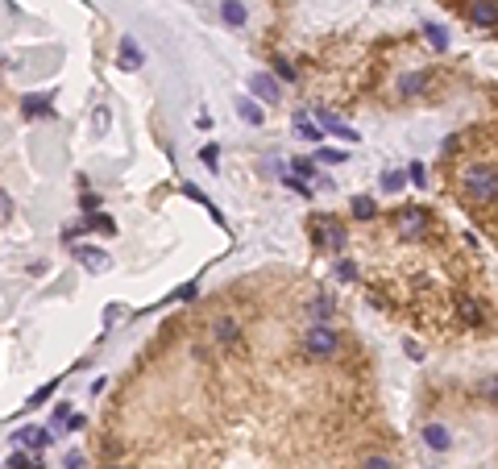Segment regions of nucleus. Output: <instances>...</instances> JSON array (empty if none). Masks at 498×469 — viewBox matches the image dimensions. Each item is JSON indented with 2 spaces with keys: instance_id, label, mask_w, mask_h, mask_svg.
<instances>
[{
  "instance_id": "1",
  "label": "nucleus",
  "mask_w": 498,
  "mask_h": 469,
  "mask_svg": "<svg viewBox=\"0 0 498 469\" xmlns=\"http://www.w3.org/2000/svg\"><path fill=\"white\" fill-rule=\"evenodd\" d=\"M465 191L474 204H494L498 199V171L494 167H470L465 171Z\"/></svg>"
},
{
  "instance_id": "2",
  "label": "nucleus",
  "mask_w": 498,
  "mask_h": 469,
  "mask_svg": "<svg viewBox=\"0 0 498 469\" xmlns=\"http://www.w3.org/2000/svg\"><path fill=\"white\" fill-rule=\"evenodd\" d=\"M304 349H308L311 357H332L341 349V337H336V328H328V324H311L308 332H304Z\"/></svg>"
},
{
  "instance_id": "3",
  "label": "nucleus",
  "mask_w": 498,
  "mask_h": 469,
  "mask_svg": "<svg viewBox=\"0 0 498 469\" xmlns=\"http://www.w3.org/2000/svg\"><path fill=\"white\" fill-rule=\"evenodd\" d=\"M395 228H399V237H424L427 233V212L424 208H403V212L395 216Z\"/></svg>"
},
{
  "instance_id": "4",
  "label": "nucleus",
  "mask_w": 498,
  "mask_h": 469,
  "mask_svg": "<svg viewBox=\"0 0 498 469\" xmlns=\"http://www.w3.org/2000/svg\"><path fill=\"white\" fill-rule=\"evenodd\" d=\"M249 92H254V96H261L266 104H279V100H283L279 83H274L270 75H249Z\"/></svg>"
},
{
  "instance_id": "5",
  "label": "nucleus",
  "mask_w": 498,
  "mask_h": 469,
  "mask_svg": "<svg viewBox=\"0 0 498 469\" xmlns=\"http://www.w3.org/2000/svg\"><path fill=\"white\" fill-rule=\"evenodd\" d=\"M424 445L436 448V453H449V448H452V432L445 428V423H427V428H424Z\"/></svg>"
},
{
  "instance_id": "6",
  "label": "nucleus",
  "mask_w": 498,
  "mask_h": 469,
  "mask_svg": "<svg viewBox=\"0 0 498 469\" xmlns=\"http://www.w3.org/2000/svg\"><path fill=\"white\" fill-rule=\"evenodd\" d=\"M316 125H320V129H328L332 137H345V142H357V129H349L345 121H336V117H332V112H324V108L316 112Z\"/></svg>"
},
{
  "instance_id": "7",
  "label": "nucleus",
  "mask_w": 498,
  "mask_h": 469,
  "mask_svg": "<svg viewBox=\"0 0 498 469\" xmlns=\"http://www.w3.org/2000/svg\"><path fill=\"white\" fill-rule=\"evenodd\" d=\"M145 54L138 50V42L133 38H120V71H142Z\"/></svg>"
},
{
  "instance_id": "8",
  "label": "nucleus",
  "mask_w": 498,
  "mask_h": 469,
  "mask_svg": "<svg viewBox=\"0 0 498 469\" xmlns=\"http://www.w3.org/2000/svg\"><path fill=\"white\" fill-rule=\"evenodd\" d=\"M311 228H316V233H320V241H324V246H332V249H341V241H345V228H341L336 221H328V216H320Z\"/></svg>"
},
{
  "instance_id": "9",
  "label": "nucleus",
  "mask_w": 498,
  "mask_h": 469,
  "mask_svg": "<svg viewBox=\"0 0 498 469\" xmlns=\"http://www.w3.org/2000/svg\"><path fill=\"white\" fill-rule=\"evenodd\" d=\"M212 337L220 341V345H233V341L241 337V324L233 320V316H220V320L212 324Z\"/></svg>"
},
{
  "instance_id": "10",
  "label": "nucleus",
  "mask_w": 498,
  "mask_h": 469,
  "mask_svg": "<svg viewBox=\"0 0 498 469\" xmlns=\"http://www.w3.org/2000/svg\"><path fill=\"white\" fill-rule=\"evenodd\" d=\"M474 21L482 25V29H494L498 25V0H477L474 4Z\"/></svg>"
},
{
  "instance_id": "11",
  "label": "nucleus",
  "mask_w": 498,
  "mask_h": 469,
  "mask_svg": "<svg viewBox=\"0 0 498 469\" xmlns=\"http://www.w3.org/2000/svg\"><path fill=\"white\" fill-rule=\"evenodd\" d=\"M75 258L92 270H108V253L104 249H92V246H75Z\"/></svg>"
},
{
  "instance_id": "12",
  "label": "nucleus",
  "mask_w": 498,
  "mask_h": 469,
  "mask_svg": "<svg viewBox=\"0 0 498 469\" xmlns=\"http://www.w3.org/2000/svg\"><path fill=\"white\" fill-rule=\"evenodd\" d=\"M220 17H224V25H233V29H241L249 13H245V4H241V0H224V4H220Z\"/></svg>"
},
{
  "instance_id": "13",
  "label": "nucleus",
  "mask_w": 498,
  "mask_h": 469,
  "mask_svg": "<svg viewBox=\"0 0 498 469\" xmlns=\"http://www.w3.org/2000/svg\"><path fill=\"white\" fill-rule=\"evenodd\" d=\"M13 441H21V445H29V448H46L50 445V428H21Z\"/></svg>"
},
{
  "instance_id": "14",
  "label": "nucleus",
  "mask_w": 498,
  "mask_h": 469,
  "mask_svg": "<svg viewBox=\"0 0 498 469\" xmlns=\"http://www.w3.org/2000/svg\"><path fill=\"white\" fill-rule=\"evenodd\" d=\"M183 196H187V199H195V204H204V208H208V216H216V224L224 228V216L216 212V204H208V196H204V191H199L195 183H183Z\"/></svg>"
},
{
  "instance_id": "15",
  "label": "nucleus",
  "mask_w": 498,
  "mask_h": 469,
  "mask_svg": "<svg viewBox=\"0 0 498 469\" xmlns=\"http://www.w3.org/2000/svg\"><path fill=\"white\" fill-rule=\"evenodd\" d=\"M424 83H427V71H411L399 79V92L403 96H415V92H424Z\"/></svg>"
},
{
  "instance_id": "16",
  "label": "nucleus",
  "mask_w": 498,
  "mask_h": 469,
  "mask_svg": "<svg viewBox=\"0 0 498 469\" xmlns=\"http://www.w3.org/2000/svg\"><path fill=\"white\" fill-rule=\"evenodd\" d=\"M424 33H427V42H432L436 50H449V29H445V25L424 21Z\"/></svg>"
},
{
  "instance_id": "17",
  "label": "nucleus",
  "mask_w": 498,
  "mask_h": 469,
  "mask_svg": "<svg viewBox=\"0 0 498 469\" xmlns=\"http://www.w3.org/2000/svg\"><path fill=\"white\" fill-rule=\"evenodd\" d=\"M353 216L357 221H374V216H378V204H374L370 196H357L353 199Z\"/></svg>"
},
{
  "instance_id": "18",
  "label": "nucleus",
  "mask_w": 498,
  "mask_h": 469,
  "mask_svg": "<svg viewBox=\"0 0 498 469\" xmlns=\"http://www.w3.org/2000/svg\"><path fill=\"white\" fill-rule=\"evenodd\" d=\"M308 312H311V320H320V324H324V320L332 316V299H328V295H316V299L308 303Z\"/></svg>"
},
{
  "instance_id": "19",
  "label": "nucleus",
  "mask_w": 498,
  "mask_h": 469,
  "mask_svg": "<svg viewBox=\"0 0 498 469\" xmlns=\"http://www.w3.org/2000/svg\"><path fill=\"white\" fill-rule=\"evenodd\" d=\"M237 117H241V121H249V125H261V108L245 96V100H237Z\"/></svg>"
},
{
  "instance_id": "20",
  "label": "nucleus",
  "mask_w": 498,
  "mask_h": 469,
  "mask_svg": "<svg viewBox=\"0 0 498 469\" xmlns=\"http://www.w3.org/2000/svg\"><path fill=\"white\" fill-rule=\"evenodd\" d=\"M50 96H25V117H46Z\"/></svg>"
},
{
  "instance_id": "21",
  "label": "nucleus",
  "mask_w": 498,
  "mask_h": 469,
  "mask_svg": "<svg viewBox=\"0 0 498 469\" xmlns=\"http://www.w3.org/2000/svg\"><path fill=\"white\" fill-rule=\"evenodd\" d=\"M295 133H299L304 142H320V137H324V133H320V125H311L308 117H299V121H295Z\"/></svg>"
},
{
  "instance_id": "22",
  "label": "nucleus",
  "mask_w": 498,
  "mask_h": 469,
  "mask_svg": "<svg viewBox=\"0 0 498 469\" xmlns=\"http://www.w3.org/2000/svg\"><path fill=\"white\" fill-rule=\"evenodd\" d=\"M88 228H95V233H117V221H113V216H100V212H92V216H88Z\"/></svg>"
},
{
  "instance_id": "23",
  "label": "nucleus",
  "mask_w": 498,
  "mask_h": 469,
  "mask_svg": "<svg viewBox=\"0 0 498 469\" xmlns=\"http://www.w3.org/2000/svg\"><path fill=\"white\" fill-rule=\"evenodd\" d=\"M403 183H407V174H399V171H390V174H382V191H403Z\"/></svg>"
},
{
  "instance_id": "24",
  "label": "nucleus",
  "mask_w": 498,
  "mask_h": 469,
  "mask_svg": "<svg viewBox=\"0 0 498 469\" xmlns=\"http://www.w3.org/2000/svg\"><path fill=\"white\" fill-rule=\"evenodd\" d=\"M316 162H324V167H336V162H345V154H341V149H316Z\"/></svg>"
},
{
  "instance_id": "25",
  "label": "nucleus",
  "mask_w": 498,
  "mask_h": 469,
  "mask_svg": "<svg viewBox=\"0 0 498 469\" xmlns=\"http://www.w3.org/2000/svg\"><path fill=\"white\" fill-rule=\"evenodd\" d=\"M336 278H345V283H353V278H357V266L349 262V258H341V262H336Z\"/></svg>"
},
{
  "instance_id": "26",
  "label": "nucleus",
  "mask_w": 498,
  "mask_h": 469,
  "mask_svg": "<svg viewBox=\"0 0 498 469\" xmlns=\"http://www.w3.org/2000/svg\"><path fill=\"white\" fill-rule=\"evenodd\" d=\"M461 320H465V324H477V320H482V316H477V303H474V299H461Z\"/></svg>"
},
{
  "instance_id": "27",
  "label": "nucleus",
  "mask_w": 498,
  "mask_h": 469,
  "mask_svg": "<svg viewBox=\"0 0 498 469\" xmlns=\"http://www.w3.org/2000/svg\"><path fill=\"white\" fill-rule=\"evenodd\" d=\"M50 395H54V382H50V386H38V391L29 395V403H25V407H42V403H46Z\"/></svg>"
},
{
  "instance_id": "28",
  "label": "nucleus",
  "mask_w": 498,
  "mask_h": 469,
  "mask_svg": "<svg viewBox=\"0 0 498 469\" xmlns=\"http://www.w3.org/2000/svg\"><path fill=\"white\" fill-rule=\"evenodd\" d=\"M291 167H295V174H299V179H311V174H316V162H311V158H295Z\"/></svg>"
},
{
  "instance_id": "29",
  "label": "nucleus",
  "mask_w": 498,
  "mask_h": 469,
  "mask_svg": "<svg viewBox=\"0 0 498 469\" xmlns=\"http://www.w3.org/2000/svg\"><path fill=\"white\" fill-rule=\"evenodd\" d=\"M361 469H395V461H390V457H378V453H374V457H365V461H361Z\"/></svg>"
},
{
  "instance_id": "30",
  "label": "nucleus",
  "mask_w": 498,
  "mask_h": 469,
  "mask_svg": "<svg viewBox=\"0 0 498 469\" xmlns=\"http://www.w3.org/2000/svg\"><path fill=\"white\" fill-rule=\"evenodd\" d=\"M407 183H415V187H424V183H427V174H424L420 162H411V167H407Z\"/></svg>"
},
{
  "instance_id": "31",
  "label": "nucleus",
  "mask_w": 498,
  "mask_h": 469,
  "mask_svg": "<svg viewBox=\"0 0 498 469\" xmlns=\"http://www.w3.org/2000/svg\"><path fill=\"white\" fill-rule=\"evenodd\" d=\"M199 162H204V167H220V149L204 146V149H199Z\"/></svg>"
},
{
  "instance_id": "32",
  "label": "nucleus",
  "mask_w": 498,
  "mask_h": 469,
  "mask_svg": "<svg viewBox=\"0 0 498 469\" xmlns=\"http://www.w3.org/2000/svg\"><path fill=\"white\" fill-rule=\"evenodd\" d=\"M9 469H33V461H29L25 453H13V457H9Z\"/></svg>"
},
{
  "instance_id": "33",
  "label": "nucleus",
  "mask_w": 498,
  "mask_h": 469,
  "mask_svg": "<svg viewBox=\"0 0 498 469\" xmlns=\"http://www.w3.org/2000/svg\"><path fill=\"white\" fill-rule=\"evenodd\" d=\"M482 395L498 403V378H486V382H482Z\"/></svg>"
},
{
  "instance_id": "34",
  "label": "nucleus",
  "mask_w": 498,
  "mask_h": 469,
  "mask_svg": "<svg viewBox=\"0 0 498 469\" xmlns=\"http://www.w3.org/2000/svg\"><path fill=\"white\" fill-rule=\"evenodd\" d=\"M274 71L283 75V79H295V67H291V63H286V58H279V63H274Z\"/></svg>"
},
{
  "instance_id": "35",
  "label": "nucleus",
  "mask_w": 498,
  "mask_h": 469,
  "mask_svg": "<svg viewBox=\"0 0 498 469\" xmlns=\"http://www.w3.org/2000/svg\"><path fill=\"white\" fill-rule=\"evenodd\" d=\"M407 357H415V362H420V357H424V349H420V345H415V341H407Z\"/></svg>"
},
{
  "instance_id": "36",
  "label": "nucleus",
  "mask_w": 498,
  "mask_h": 469,
  "mask_svg": "<svg viewBox=\"0 0 498 469\" xmlns=\"http://www.w3.org/2000/svg\"><path fill=\"white\" fill-rule=\"evenodd\" d=\"M100 208V196H83V212H95Z\"/></svg>"
},
{
  "instance_id": "37",
  "label": "nucleus",
  "mask_w": 498,
  "mask_h": 469,
  "mask_svg": "<svg viewBox=\"0 0 498 469\" xmlns=\"http://www.w3.org/2000/svg\"><path fill=\"white\" fill-rule=\"evenodd\" d=\"M79 461H83V457H79V453H71V457H67V469H79Z\"/></svg>"
},
{
  "instance_id": "38",
  "label": "nucleus",
  "mask_w": 498,
  "mask_h": 469,
  "mask_svg": "<svg viewBox=\"0 0 498 469\" xmlns=\"http://www.w3.org/2000/svg\"><path fill=\"white\" fill-rule=\"evenodd\" d=\"M113 469H120V465H113Z\"/></svg>"
}]
</instances>
